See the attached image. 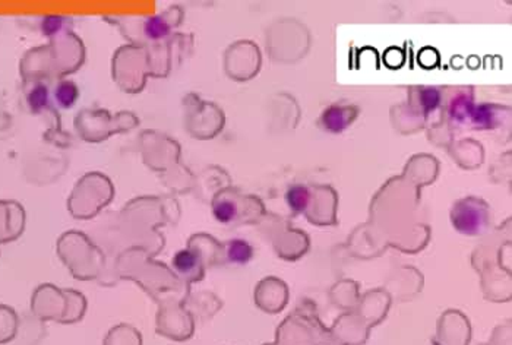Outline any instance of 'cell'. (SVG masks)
I'll list each match as a JSON object with an SVG mask.
<instances>
[{
    "label": "cell",
    "mask_w": 512,
    "mask_h": 345,
    "mask_svg": "<svg viewBox=\"0 0 512 345\" xmlns=\"http://www.w3.org/2000/svg\"><path fill=\"white\" fill-rule=\"evenodd\" d=\"M144 32L150 40H154V41L163 40L164 37H167L169 35L170 25L163 17H152L145 21Z\"/></svg>",
    "instance_id": "ba28073f"
},
{
    "label": "cell",
    "mask_w": 512,
    "mask_h": 345,
    "mask_svg": "<svg viewBox=\"0 0 512 345\" xmlns=\"http://www.w3.org/2000/svg\"><path fill=\"white\" fill-rule=\"evenodd\" d=\"M212 212L217 221L223 224H229L237 218L239 209H237V204L234 200L229 198H220L214 202Z\"/></svg>",
    "instance_id": "8992f818"
},
{
    "label": "cell",
    "mask_w": 512,
    "mask_h": 345,
    "mask_svg": "<svg viewBox=\"0 0 512 345\" xmlns=\"http://www.w3.org/2000/svg\"><path fill=\"white\" fill-rule=\"evenodd\" d=\"M285 199H287V204L294 213H300L305 212L309 204H311V194H309L307 187L296 185L289 189Z\"/></svg>",
    "instance_id": "5b68a950"
},
{
    "label": "cell",
    "mask_w": 512,
    "mask_h": 345,
    "mask_svg": "<svg viewBox=\"0 0 512 345\" xmlns=\"http://www.w3.org/2000/svg\"><path fill=\"white\" fill-rule=\"evenodd\" d=\"M199 264H201L199 255L195 253L194 251H189V249L177 252L173 258V268L181 273V275L185 277L196 273L199 269Z\"/></svg>",
    "instance_id": "3957f363"
},
{
    "label": "cell",
    "mask_w": 512,
    "mask_h": 345,
    "mask_svg": "<svg viewBox=\"0 0 512 345\" xmlns=\"http://www.w3.org/2000/svg\"><path fill=\"white\" fill-rule=\"evenodd\" d=\"M227 253L229 260L236 265H246L254 258V247L246 240L234 239L227 243Z\"/></svg>",
    "instance_id": "277c9868"
},
{
    "label": "cell",
    "mask_w": 512,
    "mask_h": 345,
    "mask_svg": "<svg viewBox=\"0 0 512 345\" xmlns=\"http://www.w3.org/2000/svg\"><path fill=\"white\" fill-rule=\"evenodd\" d=\"M63 25V19L61 17H47L41 22V30L45 35L56 34Z\"/></svg>",
    "instance_id": "30bf717a"
},
{
    "label": "cell",
    "mask_w": 512,
    "mask_h": 345,
    "mask_svg": "<svg viewBox=\"0 0 512 345\" xmlns=\"http://www.w3.org/2000/svg\"><path fill=\"white\" fill-rule=\"evenodd\" d=\"M487 213L478 200H461L452 209V224L464 234H479L484 230Z\"/></svg>",
    "instance_id": "6da1fadb"
},
{
    "label": "cell",
    "mask_w": 512,
    "mask_h": 345,
    "mask_svg": "<svg viewBox=\"0 0 512 345\" xmlns=\"http://www.w3.org/2000/svg\"><path fill=\"white\" fill-rule=\"evenodd\" d=\"M78 95L79 90L72 81H62L54 91L56 101L59 103V105L63 107V109H70V107L76 103Z\"/></svg>",
    "instance_id": "52a82bcc"
},
{
    "label": "cell",
    "mask_w": 512,
    "mask_h": 345,
    "mask_svg": "<svg viewBox=\"0 0 512 345\" xmlns=\"http://www.w3.org/2000/svg\"><path fill=\"white\" fill-rule=\"evenodd\" d=\"M354 109L351 107H347V109H342V107H331L328 109L324 116H322V123L327 130L329 132H341V130L349 126L350 122H353L354 118Z\"/></svg>",
    "instance_id": "7a4b0ae2"
},
{
    "label": "cell",
    "mask_w": 512,
    "mask_h": 345,
    "mask_svg": "<svg viewBox=\"0 0 512 345\" xmlns=\"http://www.w3.org/2000/svg\"><path fill=\"white\" fill-rule=\"evenodd\" d=\"M27 100H28L30 109L34 113H40L41 110L45 109L47 104H49V90H47V87L43 85V84L35 85L28 92Z\"/></svg>",
    "instance_id": "9c48e42d"
}]
</instances>
